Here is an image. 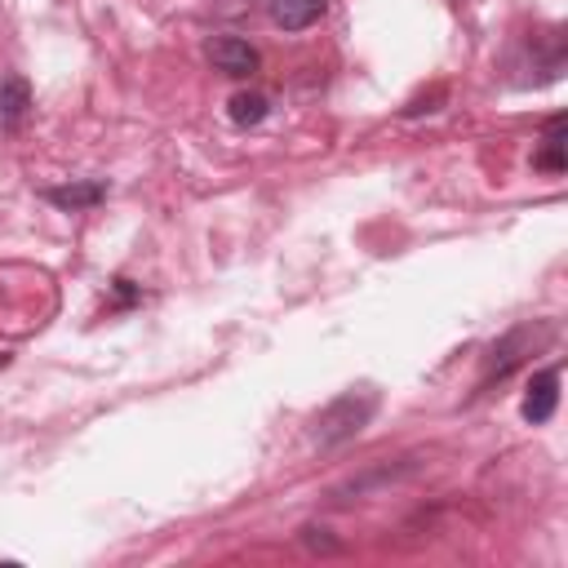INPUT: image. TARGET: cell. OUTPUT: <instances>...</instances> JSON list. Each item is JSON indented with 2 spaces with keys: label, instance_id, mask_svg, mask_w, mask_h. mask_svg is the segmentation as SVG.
Masks as SVG:
<instances>
[{
  "label": "cell",
  "instance_id": "cell-1",
  "mask_svg": "<svg viewBox=\"0 0 568 568\" xmlns=\"http://www.w3.org/2000/svg\"><path fill=\"white\" fill-rule=\"evenodd\" d=\"M377 413V390L373 386H351V390H342L315 422H311V439L320 444V448H337V444H346V439H355L364 426H368V417Z\"/></svg>",
  "mask_w": 568,
  "mask_h": 568
},
{
  "label": "cell",
  "instance_id": "cell-2",
  "mask_svg": "<svg viewBox=\"0 0 568 568\" xmlns=\"http://www.w3.org/2000/svg\"><path fill=\"white\" fill-rule=\"evenodd\" d=\"M546 337H550V324H519V328H510V333L488 351V359H484V377H479V390H484L493 377L501 382V377H506L524 355H532V346H537V342H546Z\"/></svg>",
  "mask_w": 568,
  "mask_h": 568
},
{
  "label": "cell",
  "instance_id": "cell-3",
  "mask_svg": "<svg viewBox=\"0 0 568 568\" xmlns=\"http://www.w3.org/2000/svg\"><path fill=\"white\" fill-rule=\"evenodd\" d=\"M209 62H213L222 75H231V80H248L262 58H257V49H253L248 40H240V36H213V40H209Z\"/></svg>",
  "mask_w": 568,
  "mask_h": 568
},
{
  "label": "cell",
  "instance_id": "cell-4",
  "mask_svg": "<svg viewBox=\"0 0 568 568\" xmlns=\"http://www.w3.org/2000/svg\"><path fill=\"white\" fill-rule=\"evenodd\" d=\"M555 404H559V364H550V368L532 373V382H528V395H524L519 413H524V422L541 426V422H550V417H555Z\"/></svg>",
  "mask_w": 568,
  "mask_h": 568
},
{
  "label": "cell",
  "instance_id": "cell-5",
  "mask_svg": "<svg viewBox=\"0 0 568 568\" xmlns=\"http://www.w3.org/2000/svg\"><path fill=\"white\" fill-rule=\"evenodd\" d=\"M31 115V84L22 75H0V133H18Z\"/></svg>",
  "mask_w": 568,
  "mask_h": 568
},
{
  "label": "cell",
  "instance_id": "cell-6",
  "mask_svg": "<svg viewBox=\"0 0 568 568\" xmlns=\"http://www.w3.org/2000/svg\"><path fill=\"white\" fill-rule=\"evenodd\" d=\"M532 169L546 173V178H559L568 169V155H564V115H550L541 138H537V151H532Z\"/></svg>",
  "mask_w": 568,
  "mask_h": 568
},
{
  "label": "cell",
  "instance_id": "cell-7",
  "mask_svg": "<svg viewBox=\"0 0 568 568\" xmlns=\"http://www.w3.org/2000/svg\"><path fill=\"white\" fill-rule=\"evenodd\" d=\"M44 200H49V204H58V209H67V213H80V209H93V204H102V200H106V182L89 178V182L49 186V191H44Z\"/></svg>",
  "mask_w": 568,
  "mask_h": 568
},
{
  "label": "cell",
  "instance_id": "cell-8",
  "mask_svg": "<svg viewBox=\"0 0 568 568\" xmlns=\"http://www.w3.org/2000/svg\"><path fill=\"white\" fill-rule=\"evenodd\" d=\"M328 13V0H271V18L284 31H306Z\"/></svg>",
  "mask_w": 568,
  "mask_h": 568
},
{
  "label": "cell",
  "instance_id": "cell-9",
  "mask_svg": "<svg viewBox=\"0 0 568 568\" xmlns=\"http://www.w3.org/2000/svg\"><path fill=\"white\" fill-rule=\"evenodd\" d=\"M226 115H231V124H240V129L262 124V120H266V98H262V93H235L231 106H226Z\"/></svg>",
  "mask_w": 568,
  "mask_h": 568
}]
</instances>
